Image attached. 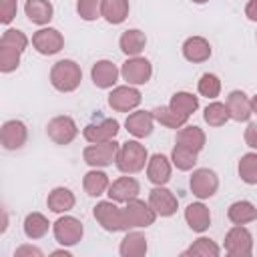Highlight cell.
I'll return each mask as SVG.
<instances>
[{
  "mask_svg": "<svg viewBox=\"0 0 257 257\" xmlns=\"http://www.w3.org/2000/svg\"><path fill=\"white\" fill-rule=\"evenodd\" d=\"M251 106H253V112H257V94L251 98Z\"/></svg>",
  "mask_w": 257,
  "mask_h": 257,
  "instance_id": "cell-46",
  "label": "cell"
},
{
  "mask_svg": "<svg viewBox=\"0 0 257 257\" xmlns=\"http://www.w3.org/2000/svg\"><path fill=\"white\" fill-rule=\"evenodd\" d=\"M171 159H173V165H175L179 171H191V169L195 167V163H197V153H193V151H189V149L177 145V147L173 149Z\"/></svg>",
  "mask_w": 257,
  "mask_h": 257,
  "instance_id": "cell-37",
  "label": "cell"
},
{
  "mask_svg": "<svg viewBox=\"0 0 257 257\" xmlns=\"http://www.w3.org/2000/svg\"><path fill=\"white\" fill-rule=\"evenodd\" d=\"M147 177L155 185H165L171 179V163H169V159L165 155H161V153L153 155L149 165H147Z\"/></svg>",
  "mask_w": 257,
  "mask_h": 257,
  "instance_id": "cell-21",
  "label": "cell"
},
{
  "mask_svg": "<svg viewBox=\"0 0 257 257\" xmlns=\"http://www.w3.org/2000/svg\"><path fill=\"white\" fill-rule=\"evenodd\" d=\"M52 255H64V257H70V253H68V251H54Z\"/></svg>",
  "mask_w": 257,
  "mask_h": 257,
  "instance_id": "cell-47",
  "label": "cell"
},
{
  "mask_svg": "<svg viewBox=\"0 0 257 257\" xmlns=\"http://www.w3.org/2000/svg\"><path fill=\"white\" fill-rule=\"evenodd\" d=\"M118 143L106 141V143H92L84 149L82 157L90 167H108L112 161H116L118 155Z\"/></svg>",
  "mask_w": 257,
  "mask_h": 257,
  "instance_id": "cell-4",
  "label": "cell"
},
{
  "mask_svg": "<svg viewBox=\"0 0 257 257\" xmlns=\"http://www.w3.org/2000/svg\"><path fill=\"white\" fill-rule=\"evenodd\" d=\"M108 104L118 112H128L141 104V92L133 86H116L108 94Z\"/></svg>",
  "mask_w": 257,
  "mask_h": 257,
  "instance_id": "cell-14",
  "label": "cell"
},
{
  "mask_svg": "<svg viewBox=\"0 0 257 257\" xmlns=\"http://www.w3.org/2000/svg\"><path fill=\"white\" fill-rule=\"evenodd\" d=\"M20 50L12 48V46H6V44H0V70L2 72H12L18 68L20 64Z\"/></svg>",
  "mask_w": 257,
  "mask_h": 257,
  "instance_id": "cell-38",
  "label": "cell"
},
{
  "mask_svg": "<svg viewBox=\"0 0 257 257\" xmlns=\"http://www.w3.org/2000/svg\"><path fill=\"white\" fill-rule=\"evenodd\" d=\"M199 92H201L203 96H207V98L219 96V92H221V80H219L215 74L205 72V74L201 76V80H199Z\"/></svg>",
  "mask_w": 257,
  "mask_h": 257,
  "instance_id": "cell-40",
  "label": "cell"
},
{
  "mask_svg": "<svg viewBox=\"0 0 257 257\" xmlns=\"http://www.w3.org/2000/svg\"><path fill=\"white\" fill-rule=\"evenodd\" d=\"M183 56L189 62H205L211 56V44L203 36H191L183 44Z\"/></svg>",
  "mask_w": 257,
  "mask_h": 257,
  "instance_id": "cell-20",
  "label": "cell"
},
{
  "mask_svg": "<svg viewBox=\"0 0 257 257\" xmlns=\"http://www.w3.org/2000/svg\"><path fill=\"white\" fill-rule=\"evenodd\" d=\"M26 255H34V257H42V251L38 249V247H32V245H22V247H18L16 249V253H14V257H26Z\"/></svg>",
  "mask_w": 257,
  "mask_h": 257,
  "instance_id": "cell-44",
  "label": "cell"
},
{
  "mask_svg": "<svg viewBox=\"0 0 257 257\" xmlns=\"http://www.w3.org/2000/svg\"><path fill=\"white\" fill-rule=\"evenodd\" d=\"M147 163V149L137 141H126L120 145L116 155V167L120 173H139L145 169Z\"/></svg>",
  "mask_w": 257,
  "mask_h": 257,
  "instance_id": "cell-2",
  "label": "cell"
},
{
  "mask_svg": "<svg viewBox=\"0 0 257 257\" xmlns=\"http://www.w3.org/2000/svg\"><path fill=\"white\" fill-rule=\"evenodd\" d=\"M203 118H205V122H207L209 126H221V124H225L227 118H231V116H229L227 104H223V102H211V104H207Z\"/></svg>",
  "mask_w": 257,
  "mask_h": 257,
  "instance_id": "cell-35",
  "label": "cell"
},
{
  "mask_svg": "<svg viewBox=\"0 0 257 257\" xmlns=\"http://www.w3.org/2000/svg\"><path fill=\"white\" fill-rule=\"evenodd\" d=\"M102 18L110 24H120L128 16V0H102Z\"/></svg>",
  "mask_w": 257,
  "mask_h": 257,
  "instance_id": "cell-28",
  "label": "cell"
},
{
  "mask_svg": "<svg viewBox=\"0 0 257 257\" xmlns=\"http://www.w3.org/2000/svg\"><path fill=\"white\" fill-rule=\"evenodd\" d=\"M175 112H179L181 116L189 118L197 108H199V98L191 92H175L173 98H171V104H169Z\"/></svg>",
  "mask_w": 257,
  "mask_h": 257,
  "instance_id": "cell-30",
  "label": "cell"
},
{
  "mask_svg": "<svg viewBox=\"0 0 257 257\" xmlns=\"http://www.w3.org/2000/svg\"><path fill=\"white\" fill-rule=\"evenodd\" d=\"M153 112H147V110H137L133 114L126 116L124 120V126L131 135H135L137 139H143V137H149L153 133Z\"/></svg>",
  "mask_w": 257,
  "mask_h": 257,
  "instance_id": "cell-18",
  "label": "cell"
},
{
  "mask_svg": "<svg viewBox=\"0 0 257 257\" xmlns=\"http://www.w3.org/2000/svg\"><path fill=\"white\" fill-rule=\"evenodd\" d=\"M0 44L12 46V48H16V50L22 52V50L26 48V44H28V38L24 36V32H20V30H16V28H10V30H6V32L2 34Z\"/></svg>",
  "mask_w": 257,
  "mask_h": 257,
  "instance_id": "cell-41",
  "label": "cell"
},
{
  "mask_svg": "<svg viewBox=\"0 0 257 257\" xmlns=\"http://www.w3.org/2000/svg\"><path fill=\"white\" fill-rule=\"evenodd\" d=\"M82 187L90 197H98L108 189V177L102 171H88L84 175Z\"/></svg>",
  "mask_w": 257,
  "mask_h": 257,
  "instance_id": "cell-32",
  "label": "cell"
},
{
  "mask_svg": "<svg viewBox=\"0 0 257 257\" xmlns=\"http://www.w3.org/2000/svg\"><path fill=\"white\" fill-rule=\"evenodd\" d=\"M100 8H102V0H78L76 2V12L82 20H96L98 16H102Z\"/></svg>",
  "mask_w": 257,
  "mask_h": 257,
  "instance_id": "cell-39",
  "label": "cell"
},
{
  "mask_svg": "<svg viewBox=\"0 0 257 257\" xmlns=\"http://www.w3.org/2000/svg\"><path fill=\"white\" fill-rule=\"evenodd\" d=\"M245 16L253 22H257V0H249L245 6Z\"/></svg>",
  "mask_w": 257,
  "mask_h": 257,
  "instance_id": "cell-45",
  "label": "cell"
},
{
  "mask_svg": "<svg viewBox=\"0 0 257 257\" xmlns=\"http://www.w3.org/2000/svg\"><path fill=\"white\" fill-rule=\"evenodd\" d=\"M48 219L42 213H28L24 219V233L28 239H40L48 233Z\"/></svg>",
  "mask_w": 257,
  "mask_h": 257,
  "instance_id": "cell-31",
  "label": "cell"
},
{
  "mask_svg": "<svg viewBox=\"0 0 257 257\" xmlns=\"http://www.w3.org/2000/svg\"><path fill=\"white\" fill-rule=\"evenodd\" d=\"M139 191H141V185L133 177H120L112 181V185H108V197L114 203H128L139 195Z\"/></svg>",
  "mask_w": 257,
  "mask_h": 257,
  "instance_id": "cell-16",
  "label": "cell"
},
{
  "mask_svg": "<svg viewBox=\"0 0 257 257\" xmlns=\"http://www.w3.org/2000/svg\"><path fill=\"white\" fill-rule=\"evenodd\" d=\"M94 219L102 225V229L106 231H124L128 229L126 217H124V209H118L114 205V201H100L94 207Z\"/></svg>",
  "mask_w": 257,
  "mask_h": 257,
  "instance_id": "cell-3",
  "label": "cell"
},
{
  "mask_svg": "<svg viewBox=\"0 0 257 257\" xmlns=\"http://www.w3.org/2000/svg\"><path fill=\"white\" fill-rule=\"evenodd\" d=\"M46 133H48V139L54 141L56 145H68L76 137L78 128H76V122L70 116L62 114V116H54L52 120H48Z\"/></svg>",
  "mask_w": 257,
  "mask_h": 257,
  "instance_id": "cell-6",
  "label": "cell"
},
{
  "mask_svg": "<svg viewBox=\"0 0 257 257\" xmlns=\"http://www.w3.org/2000/svg\"><path fill=\"white\" fill-rule=\"evenodd\" d=\"M177 145L193 153H199L205 147V133L199 126H185L177 133Z\"/></svg>",
  "mask_w": 257,
  "mask_h": 257,
  "instance_id": "cell-24",
  "label": "cell"
},
{
  "mask_svg": "<svg viewBox=\"0 0 257 257\" xmlns=\"http://www.w3.org/2000/svg\"><path fill=\"white\" fill-rule=\"evenodd\" d=\"M46 205H48V209L54 211V213L70 211V209L74 207V195H72V191L66 189V187H56V189L48 195Z\"/></svg>",
  "mask_w": 257,
  "mask_h": 257,
  "instance_id": "cell-27",
  "label": "cell"
},
{
  "mask_svg": "<svg viewBox=\"0 0 257 257\" xmlns=\"http://www.w3.org/2000/svg\"><path fill=\"white\" fill-rule=\"evenodd\" d=\"M195 4H205V2H209V0H193Z\"/></svg>",
  "mask_w": 257,
  "mask_h": 257,
  "instance_id": "cell-48",
  "label": "cell"
},
{
  "mask_svg": "<svg viewBox=\"0 0 257 257\" xmlns=\"http://www.w3.org/2000/svg\"><path fill=\"white\" fill-rule=\"evenodd\" d=\"M82 223L74 217H60L54 223V237L60 245H76L82 239Z\"/></svg>",
  "mask_w": 257,
  "mask_h": 257,
  "instance_id": "cell-11",
  "label": "cell"
},
{
  "mask_svg": "<svg viewBox=\"0 0 257 257\" xmlns=\"http://www.w3.org/2000/svg\"><path fill=\"white\" fill-rule=\"evenodd\" d=\"M185 219L195 233H203L211 225V213L203 203H191L185 209Z\"/></svg>",
  "mask_w": 257,
  "mask_h": 257,
  "instance_id": "cell-22",
  "label": "cell"
},
{
  "mask_svg": "<svg viewBox=\"0 0 257 257\" xmlns=\"http://www.w3.org/2000/svg\"><path fill=\"white\" fill-rule=\"evenodd\" d=\"M26 124L22 120H6L2 124V133H0V139H2V147L8 149V151H16L20 149L24 143H26Z\"/></svg>",
  "mask_w": 257,
  "mask_h": 257,
  "instance_id": "cell-15",
  "label": "cell"
},
{
  "mask_svg": "<svg viewBox=\"0 0 257 257\" xmlns=\"http://www.w3.org/2000/svg\"><path fill=\"white\" fill-rule=\"evenodd\" d=\"M245 143H247L251 149H257V122H251V124L245 128Z\"/></svg>",
  "mask_w": 257,
  "mask_h": 257,
  "instance_id": "cell-43",
  "label": "cell"
},
{
  "mask_svg": "<svg viewBox=\"0 0 257 257\" xmlns=\"http://www.w3.org/2000/svg\"><path fill=\"white\" fill-rule=\"evenodd\" d=\"M149 205L155 209V213L157 215H161V217H171V215H175L177 213V197L169 191V189H165L163 185H157L151 193H149Z\"/></svg>",
  "mask_w": 257,
  "mask_h": 257,
  "instance_id": "cell-13",
  "label": "cell"
},
{
  "mask_svg": "<svg viewBox=\"0 0 257 257\" xmlns=\"http://www.w3.org/2000/svg\"><path fill=\"white\" fill-rule=\"evenodd\" d=\"M24 12L30 22L34 24H48L52 18V4L48 0H26Z\"/></svg>",
  "mask_w": 257,
  "mask_h": 257,
  "instance_id": "cell-23",
  "label": "cell"
},
{
  "mask_svg": "<svg viewBox=\"0 0 257 257\" xmlns=\"http://www.w3.org/2000/svg\"><path fill=\"white\" fill-rule=\"evenodd\" d=\"M151 112H153L155 120H159V122L165 124L167 128H181V126H185V122H187V118L181 116L179 112H175L171 106H157V108L151 110Z\"/></svg>",
  "mask_w": 257,
  "mask_h": 257,
  "instance_id": "cell-33",
  "label": "cell"
},
{
  "mask_svg": "<svg viewBox=\"0 0 257 257\" xmlns=\"http://www.w3.org/2000/svg\"><path fill=\"white\" fill-rule=\"evenodd\" d=\"M118 133V122L114 118H98L84 126L82 135L88 143H106L112 141Z\"/></svg>",
  "mask_w": 257,
  "mask_h": 257,
  "instance_id": "cell-9",
  "label": "cell"
},
{
  "mask_svg": "<svg viewBox=\"0 0 257 257\" xmlns=\"http://www.w3.org/2000/svg\"><path fill=\"white\" fill-rule=\"evenodd\" d=\"M118 44H120V50H122L124 54L137 56V54L145 48L147 36H145V32H141V30H137V28H131V30H124V32H122Z\"/></svg>",
  "mask_w": 257,
  "mask_h": 257,
  "instance_id": "cell-26",
  "label": "cell"
},
{
  "mask_svg": "<svg viewBox=\"0 0 257 257\" xmlns=\"http://www.w3.org/2000/svg\"><path fill=\"white\" fill-rule=\"evenodd\" d=\"M90 76H92V82L98 88H110L116 82V78H118V68L110 60H98L92 66Z\"/></svg>",
  "mask_w": 257,
  "mask_h": 257,
  "instance_id": "cell-19",
  "label": "cell"
},
{
  "mask_svg": "<svg viewBox=\"0 0 257 257\" xmlns=\"http://www.w3.org/2000/svg\"><path fill=\"white\" fill-rule=\"evenodd\" d=\"M225 251L231 257H249L253 251V237L243 225H235L225 237Z\"/></svg>",
  "mask_w": 257,
  "mask_h": 257,
  "instance_id": "cell-5",
  "label": "cell"
},
{
  "mask_svg": "<svg viewBox=\"0 0 257 257\" xmlns=\"http://www.w3.org/2000/svg\"><path fill=\"white\" fill-rule=\"evenodd\" d=\"M120 74L128 84H145V82H149V78L153 74V66L147 58L135 56V58H128L122 64Z\"/></svg>",
  "mask_w": 257,
  "mask_h": 257,
  "instance_id": "cell-10",
  "label": "cell"
},
{
  "mask_svg": "<svg viewBox=\"0 0 257 257\" xmlns=\"http://www.w3.org/2000/svg\"><path fill=\"white\" fill-rule=\"evenodd\" d=\"M32 46L40 54H56L64 46V38L56 28H40L32 36Z\"/></svg>",
  "mask_w": 257,
  "mask_h": 257,
  "instance_id": "cell-12",
  "label": "cell"
},
{
  "mask_svg": "<svg viewBox=\"0 0 257 257\" xmlns=\"http://www.w3.org/2000/svg\"><path fill=\"white\" fill-rule=\"evenodd\" d=\"M82 80V70L74 60H58L50 70V82L60 92H72Z\"/></svg>",
  "mask_w": 257,
  "mask_h": 257,
  "instance_id": "cell-1",
  "label": "cell"
},
{
  "mask_svg": "<svg viewBox=\"0 0 257 257\" xmlns=\"http://www.w3.org/2000/svg\"><path fill=\"white\" fill-rule=\"evenodd\" d=\"M189 185H191V191H193L195 197L209 199V197H213L217 193L219 179L211 169H197V171H193Z\"/></svg>",
  "mask_w": 257,
  "mask_h": 257,
  "instance_id": "cell-8",
  "label": "cell"
},
{
  "mask_svg": "<svg viewBox=\"0 0 257 257\" xmlns=\"http://www.w3.org/2000/svg\"><path fill=\"white\" fill-rule=\"evenodd\" d=\"M227 110H229V116L233 120H249V116L253 114V106H251V98L243 92V90H233L229 96H227Z\"/></svg>",
  "mask_w": 257,
  "mask_h": 257,
  "instance_id": "cell-17",
  "label": "cell"
},
{
  "mask_svg": "<svg viewBox=\"0 0 257 257\" xmlns=\"http://www.w3.org/2000/svg\"><path fill=\"white\" fill-rule=\"evenodd\" d=\"M124 217H126V223L128 227H149L155 223V209L151 205H147L145 201L141 199H131L124 207Z\"/></svg>",
  "mask_w": 257,
  "mask_h": 257,
  "instance_id": "cell-7",
  "label": "cell"
},
{
  "mask_svg": "<svg viewBox=\"0 0 257 257\" xmlns=\"http://www.w3.org/2000/svg\"><path fill=\"white\" fill-rule=\"evenodd\" d=\"M221 251L217 247V243L213 239H207V237H201L197 239L187 251H183V255H195V257H217Z\"/></svg>",
  "mask_w": 257,
  "mask_h": 257,
  "instance_id": "cell-36",
  "label": "cell"
},
{
  "mask_svg": "<svg viewBox=\"0 0 257 257\" xmlns=\"http://www.w3.org/2000/svg\"><path fill=\"white\" fill-rule=\"evenodd\" d=\"M120 255L122 257H143L147 253V239L143 233H128L122 241H120Z\"/></svg>",
  "mask_w": 257,
  "mask_h": 257,
  "instance_id": "cell-29",
  "label": "cell"
},
{
  "mask_svg": "<svg viewBox=\"0 0 257 257\" xmlns=\"http://www.w3.org/2000/svg\"><path fill=\"white\" fill-rule=\"evenodd\" d=\"M239 177L247 185H257V153H247L239 161Z\"/></svg>",
  "mask_w": 257,
  "mask_h": 257,
  "instance_id": "cell-34",
  "label": "cell"
},
{
  "mask_svg": "<svg viewBox=\"0 0 257 257\" xmlns=\"http://www.w3.org/2000/svg\"><path fill=\"white\" fill-rule=\"evenodd\" d=\"M227 217L235 225H245V223H251V221L257 219V209L249 201H235L227 209Z\"/></svg>",
  "mask_w": 257,
  "mask_h": 257,
  "instance_id": "cell-25",
  "label": "cell"
},
{
  "mask_svg": "<svg viewBox=\"0 0 257 257\" xmlns=\"http://www.w3.org/2000/svg\"><path fill=\"white\" fill-rule=\"evenodd\" d=\"M16 16V0H0V22L8 24Z\"/></svg>",
  "mask_w": 257,
  "mask_h": 257,
  "instance_id": "cell-42",
  "label": "cell"
}]
</instances>
